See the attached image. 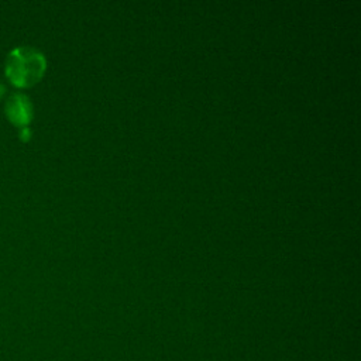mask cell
Masks as SVG:
<instances>
[{"mask_svg":"<svg viewBox=\"0 0 361 361\" xmlns=\"http://www.w3.org/2000/svg\"><path fill=\"white\" fill-rule=\"evenodd\" d=\"M7 113L14 123L25 124L30 120L31 113L28 99L20 94H14L7 103Z\"/></svg>","mask_w":361,"mask_h":361,"instance_id":"cell-2","label":"cell"},{"mask_svg":"<svg viewBox=\"0 0 361 361\" xmlns=\"http://www.w3.org/2000/svg\"><path fill=\"white\" fill-rule=\"evenodd\" d=\"M45 69L41 54L30 48L14 49L7 61V75L18 86L35 83Z\"/></svg>","mask_w":361,"mask_h":361,"instance_id":"cell-1","label":"cell"}]
</instances>
